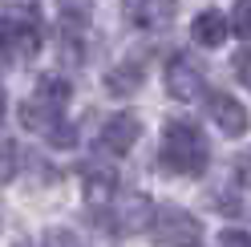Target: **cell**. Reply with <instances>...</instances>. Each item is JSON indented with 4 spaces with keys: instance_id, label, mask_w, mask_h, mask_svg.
<instances>
[{
    "instance_id": "1",
    "label": "cell",
    "mask_w": 251,
    "mask_h": 247,
    "mask_svg": "<svg viewBox=\"0 0 251 247\" xmlns=\"http://www.w3.org/2000/svg\"><path fill=\"white\" fill-rule=\"evenodd\" d=\"M158 162L166 174H182L195 178L211 166V142L195 122L186 118H170L162 126V146H158Z\"/></svg>"
},
{
    "instance_id": "2",
    "label": "cell",
    "mask_w": 251,
    "mask_h": 247,
    "mask_svg": "<svg viewBox=\"0 0 251 247\" xmlns=\"http://www.w3.org/2000/svg\"><path fill=\"white\" fill-rule=\"evenodd\" d=\"M69 94H73V89H69V81H65V77H57V73L41 77V81H37V89H33V98L21 105V122H25V130L49 134L57 122H65V118H61V110H65Z\"/></svg>"
},
{
    "instance_id": "3",
    "label": "cell",
    "mask_w": 251,
    "mask_h": 247,
    "mask_svg": "<svg viewBox=\"0 0 251 247\" xmlns=\"http://www.w3.org/2000/svg\"><path fill=\"white\" fill-rule=\"evenodd\" d=\"M150 239L158 247H199L202 243V223L191 211H182L175 203H162V207H154Z\"/></svg>"
},
{
    "instance_id": "4",
    "label": "cell",
    "mask_w": 251,
    "mask_h": 247,
    "mask_svg": "<svg viewBox=\"0 0 251 247\" xmlns=\"http://www.w3.org/2000/svg\"><path fill=\"white\" fill-rule=\"evenodd\" d=\"M41 49L37 17H0V61H28Z\"/></svg>"
},
{
    "instance_id": "5",
    "label": "cell",
    "mask_w": 251,
    "mask_h": 247,
    "mask_svg": "<svg viewBox=\"0 0 251 247\" xmlns=\"http://www.w3.org/2000/svg\"><path fill=\"white\" fill-rule=\"evenodd\" d=\"M166 94L175 101H199L202 94H207V77H202L195 57L175 53L166 61Z\"/></svg>"
},
{
    "instance_id": "6",
    "label": "cell",
    "mask_w": 251,
    "mask_h": 247,
    "mask_svg": "<svg viewBox=\"0 0 251 247\" xmlns=\"http://www.w3.org/2000/svg\"><path fill=\"white\" fill-rule=\"evenodd\" d=\"M150 219H154V203L146 195H126V198H114V203H109V227H114L118 235L150 231Z\"/></svg>"
},
{
    "instance_id": "7",
    "label": "cell",
    "mask_w": 251,
    "mask_h": 247,
    "mask_svg": "<svg viewBox=\"0 0 251 247\" xmlns=\"http://www.w3.org/2000/svg\"><path fill=\"white\" fill-rule=\"evenodd\" d=\"M93 21V0H57V25H61V41L65 49L77 57V45L85 41Z\"/></svg>"
},
{
    "instance_id": "8",
    "label": "cell",
    "mask_w": 251,
    "mask_h": 247,
    "mask_svg": "<svg viewBox=\"0 0 251 247\" xmlns=\"http://www.w3.org/2000/svg\"><path fill=\"white\" fill-rule=\"evenodd\" d=\"M122 8H126V21L134 28H142V33H162V28H170V21H175L178 0H126Z\"/></svg>"
},
{
    "instance_id": "9",
    "label": "cell",
    "mask_w": 251,
    "mask_h": 247,
    "mask_svg": "<svg viewBox=\"0 0 251 247\" xmlns=\"http://www.w3.org/2000/svg\"><path fill=\"white\" fill-rule=\"evenodd\" d=\"M138 134H142V122H138V114L122 110V114H114V118H109L105 126H101L98 146H101L105 154H114V158H122V154H130V150H134Z\"/></svg>"
},
{
    "instance_id": "10",
    "label": "cell",
    "mask_w": 251,
    "mask_h": 247,
    "mask_svg": "<svg viewBox=\"0 0 251 247\" xmlns=\"http://www.w3.org/2000/svg\"><path fill=\"white\" fill-rule=\"evenodd\" d=\"M207 110H211V122H215L227 138H239V134H247V126H251L243 101H235L231 94H207Z\"/></svg>"
},
{
    "instance_id": "11",
    "label": "cell",
    "mask_w": 251,
    "mask_h": 247,
    "mask_svg": "<svg viewBox=\"0 0 251 247\" xmlns=\"http://www.w3.org/2000/svg\"><path fill=\"white\" fill-rule=\"evenodd\" d=\"M81 182H85V198H89L93 207L114 203V195H118V171H114V166L85 162L81 166Z\"/></svg>"
},
{
    "instance_id": "12",
    "label": "cell",
    "mask_w": 251,
    "mask_h": 247,
    "mask_svg": "<svg viewBox=\"0 0 251 247\" xmlns=\"http://www.w3.org/2000/svg\"><path fill=\"white\" fill-rule=\"evenodd\" d=\"M227 33H231V21L219 8H202L191 21V37H195V45H202V49H219V45L227 41Z\"/></svg>"
},
{
    "instance_id": "13",
    "label": "cell",
    "mask_w": 251,
    "mask_h": 247,
    "mask_svg": "<svg viewBox=\"0 0 251 247\" xmlns=\"http://www.w3.org/2000/svg\"><path fill=\"white\" fill-rule=\"evenodd\" d=\"M142 81H146V65L138 57H126L122 65H114L105 73V89L114 98H130V94H138L142 89Z\"/></svg>"
},
{
    "instance_id": "14",
    "label": "cell",
    "mask_w": 251,
    "mask_h": 247,
    "mask_svg": "<svg viewBox=\"0 0 251 247\" xmlns=\"http://www.w3.org/2000/svg\"><path fill=\"white\" fill-rule=\"evenodd\" d=\"M45 247H85V239L69 227H49L45 231Z\"/></svg>"
},
{
    "instance_id": "15",
    "label": "cell",
    "mask_w": 251,
    "mask_h": 247,
    "mask_svg": "<svg viewBox=\"0 0 251 247\" xmlns=\"http://www.w3.org/2000/svg\"><path fill=\"white\" fill-rule=\"evenodd\" d=\"M231 33L251 37V0H235V12H231Z\"/></svg>"
},
{
    "instance_id": "16",
    "label": "cell",
    "mask_w": 251,
    "mask_h": 247,
    "mask_svg": "<svg viewBox=\"0 0 251 247\" xmlns=\"http://www.w3.org/2000/svg\"><path fill=\"white\" fill-rule=\"evenodd\" d=\"M17 146L12 142H0V187H4V182H12V174H17Z\"/></svg>"
},
{
    "instance_id": "17",
    "label": "cell",
    "mask_w": 251,
    "mask_h": 247,
    "mask_svg": "<svg viewBox=\"0 0 251 247\" xmlns=\"http://www.w3.org/2000/svg\"><path fill=\"white\" fill-rule=\"evenodd\" d=\"M235 77L251 89V45H243V49L235 53Z\"/></svg>"
},
{
    "instance_id": "18",
    "label": "cell",
    "mask_w": 251,
    "mask_h": 247,
    "mask_svg": "<svg viewBox=\"0 0 251 247\" xmlns=\"http://www.w3.org/2000/svg\"><path fill=\"white\" fill-rule=\"evenodd\" d=\"M45 138H49L53 146H73V142H77V134H73V126H69V122H57V126L45 134Z\"/></svg>"
},
{
    "instance_id": "19",
    "label": "cell",
    "mask_w": 251,
    "mask_h": 247,
    "mask_svg": "<svg viewBox=\"0 0 251 247\" xmlns=\"http://www.w3.org/2000/svg\"><path fill=\"white\" fill-rule=\"evenodd\" d=\"M235 178H239L243 187L251 191V146H247V150H239V154H235Z\"/></svg>"
},
{
    "instance_id": "20",
    "label": "cell",
    "mask_w": 251,
    "mask_h": 247,
    "mask_svg": "<svg viewBox=\"0 0 251 247\" xmlns=\"http://www.w3.org/2000/svg\"><path fill=\"white\" fill-rule=\"evenodd\" d=\"M219 247H251V231H239V227H227L219 235Z\"/></svg>"
},
{
    "instance_id": "21",
    "label": "cell",
    "mask_w": 251,
    "mask_h": 247,
    "mask_svg": "<svg viewBox=\"0 0 251 247\" xmlns=\"http://www.w3.org/2000/svg\"><path fill=\"white\" fill-rule=\"evenodd\" d=\"M4 114H8V94H4V85H0V122H4Z\"/></svg>"
},
{
    "instance_id": "22",
    "label": "cell",
    "mask_w": 251,
    "mask_h": 247,
    "mask_svg": "<svg viewBox=\"0 0 251 247\" xmlns=\"http://www.w3.org/2000/svg\"><path fill=\"white\" fill-rule=\"evenodd\" d=\"M17 247H28V239H17Z\"/></svg>"
},
{
    "instance_id": "23",
    "label": "cell",
    "mask_w": 251,
    "mask_h": 247,
    "mask_svg": "<svg viewBox=\"0 0 251 247\" xmlns=\"http://www.w3.org/2000/svg\"><path fill=\"white\" fill-rule=\"evenodd\" d=\"M0 223H4V211H0Z\"/></svg>"
}]
</instances>
